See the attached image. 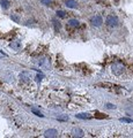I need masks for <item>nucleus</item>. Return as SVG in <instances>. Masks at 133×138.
<instances>
[{
  "mask_svg": "<svg viewBox=\"0 0 133 138\" xmlns=\"http://www.w3.org/2000/svg\"><path fill=\"white\" fill-rule=\"evenodd\" d=\"M112 73H114L115 75H117V76H119V75H121L124 73V70H125V67L123 66V63H120V62H116L112 65Z\"/></svg>",
  "mask_w": 133,
  "mask_h": 138,
  "instance_id": "f257e3e1",
  "label": "nucleus"
},
{
  "mask_svg": "<svg viewBox=\"0 0 133 138\" xmlns=\"http://www.w3.org/2000/svg\"><path fill=\"white\" fill-rule=\"evenodd\" d=\"M105 22H106V24H108L109 27H117L118 23H119V20H118V17H117V16L109 15L108 17H106Z\"/></svg>",
  "mask_w": 133,
  "mask_h": 138,
  "instance_id": "f03ea898",
  "label": "nucleus"
},
{
  "mask_svg": "<svg viewBox=\"0 0 133 138\" xmlns=\"http://www.w3.org/2000/svg\"><path fill=\"white\" fill-rule=\"evenodd\" d=\"M90 23L93 27H101L103 23V19L100 15H95L90 19Z\"/></svg>",
  "mask_w": 133,
  "mask_h": 138,
  "instance_id": "7ed1b4c3",
  "label": "nucleus"
},
{
  "mask_svg": "<svg viewBox=\"0 0 133 138\" xmlns=\"http://www.w3.org/2000/svg\"><path fill=\"white\" fill-rule=\"evenodd\" d=\"M35 63L38 65L39 67H42V68H49V67H50V61H49V59H46V58L37 59L36 61H35Z\"/></svg>",
  "mask_w": 133,
  "mask_h": 138,
  "instance_id": "20e7f679",
  "label": "nucleus"
},
{
  "mask_svg": "<svg viewBox=\"0 0 133 138\" xmlns=\"http://www.w3.org/2000/svg\"><path fill=\"white\" fill-rule=\"evenodd\" d=\"M44 136L45 137H49V138H52V137H57L58 136V131L56 129H49L44 132Z\"/></svg>",
  "mask_w": 133,
  "mask_h": 138,
  "instance_id": "39448f33",
  "label": "nucleus"
},
{
  "mask_svg": "<svg viewBox=\"0 0 133 138\" xmlns=\"http://www.w3.org/2000/svg\"><path fill=\"white\" fill-rule=\"evenodd\" d=\"M9 46L13 48L14 51H20V50H21V47H22L21 42H19V40H14V42H12L9 44Z\"/></svg>",
  "mask_w": 133,
  "mask_h": 138,
  "instance_id": "423d86ee",
  "label": "nucleus"
},
{
  "mask_svg": "<svg viewBox=\"0 0 133 138\" xmlns=\"http://www.w3.org/2000/svg\"><path fill=\"white\" fill-rule=\"evenodd\" d=\"M72 134H73L74 137H83V130H81L80 128H74L73 131H72Z\"/></svg>",
  "mask_w": 133,
  "mask_h": 138,
  "instance_id": "0eeeda50",
  "label": "nucleus"
},
{
  "mask_svg": "<svg viewBox=\"0 0 133 138\" xmlns=\"http://www.w3.org/2000/svg\"><path fill=\"white\" fill-rule=\"evenodd\" d=\"M75 116H76L78 119H81V120H89V119H91V115L88 114V113H80V114H76Z\"/></svg>",
  "mask_w": 133,
  "mask_h": 138,
  "instance_id": "6e6552de",
  "label": "nucleus"
},
{
  "mask_svg": "<svg viewBox=\"0 0 133 138\" xmlns=\"http://www.w3.org/2000/svg\"><path fill=\"white\" fill-rule=\"evenodd\" d=\"M65 5L67 6L68 8H73V9L78 7V4L75 2V0H66V1H65Z\"/></svg>",
  "mask_w": 133,
  "mask_h": 138,
  "instance_id": "1a4fd4ad",
  "label": "nucleus"
},
{
  "mask_svg": "<svg viewBox=\"0 0 133 138\" xmlns=\"http://www.w3.org/2000/svg\"><path fill=\"white\" fill-rule=\"evenodd\" d=\"M0 5H1V7L4 8V9H8L9 8V0H0Z\"/></svg>",
  "mask_w": 133,
  "mask_h": 138,
  "instance_id": "9d476101",
  "label": "nucleus"
},
{
  "mask_svg": "<svg viewBox=\"0 0 133 138\" xmlns=\"http://www.w3.org/2000/svg\"><path fill=\"white\" fill-rule=\"evenodd\" d=\"M20 78H21L22 80H24V82H27V80H29V78H30V75H29V73H21L20 74Z\"/></svg>",
  "mask_w": 133,
  "mask_h": 138,
  "instance_id": "9b49d317",
  "label": "nucleus"
},
{
  "mask_svg": "<svg viewBox=\"0 0 133 138\" xmlns=\"http://www.w3.org/2000/svg\"><path fill=\"white\" fill-rule=\"evenodd\" d=\"M68 25L72 28H76V27H79V21L78 20H69Z\"/></svg>",
  "mask_w": 133,
  "mask_h": 138,
  "instance_id": "f8f14e48",
  "label": "nucleus"
},
{
  "mask_svg": "<svg viewBox=\"0 0 133 138\" xmlns=\"http://www.w3.org/2000/svg\"><path fill=\"white\" fill-rule=\"evenodd\" d=\"M11 19L13 20L14 22H16V23H20V21H21V19H20V17L17 16L16 14H12V15H11Z\"/></svg>",
  "mask_w": 133,
  "mask_h": 138,
  "instance_id": "ddd939ff",
  "label": "nucleus"
},
{
  "mask_svg": "<svg viewBox=\"0 0 133 138\" xmlns=\"http://www.w3.org/2000/svg\"><path fill=\"white\" fill-rule=\"evenodd\" d=\"M53 25H54V30L56 31H59V29H60V23L57 21V20H53Z\"/></svg>",
  "mask_w": 133,
  "mask_h": 138,
  "instance_id": "4468645a",
  "label": "nucleus"
},
{
  "mask_svg": "<svg viewBox=\"0 0 133 138\" xmlns=\"http://www.w3.org/2000/svg\"><path fill=\"white\" fill-rule=\"evenodd\" d=\"M66 12H64V10H58L57 12V16L58 17H62V19H64V17H66Z\"/></svg>",
  "mask_w": 133,
  "mask_h": 138,
  "instance_id": "2eb2a0df",
  "label": "nucleus"
},
{
  "mask_svg": "<svg viewBox=\"0 0 133 138\" xmlns=\"http://www.w3.org/2000/svg\"><path fill=\"white\" fill-rule=\"evenodd\" d=\"M120 122H126V123H132L133 120L132 119H127V117H121L120 119Z\"/></svg>",
  "mask_w": 133,
  "mask_h": 138,
  "instance_id": "dca6fc26",
  "label": "nucleus"
},
{
  "mask_svg": "<svg viewBox=\"0 0 133 138\" xmlns=\"http://www.w3.org/2000/svg\"><path fill=\"white\" fill-rule=\"evenodd\" d=\"M40 1L46 6H52V0H40Z\"/></svg>",
  "mask_w": 133,
  "mask_h": 138,
  "instance_id": "f3484780",
  "label": "nucleus"
},
{
  "mask_svg": "<svg viewBox=\"0 0 133 138\" xmlns=\"http://www.w3.org/2000/svg\"><path fill=\"white\" fill-rule=\"evenodd\" d=\"M33 113L35 114V115H37V116H39V117H43L44 115H43L40 112H38V111H36V109H33Z\"/></svg>",
  "mask_w": 133,
  "mask_h": 138,
  "instance_id": "a211bd4d",
  "label": "nucleus"
},
{
  "mask_svg": "<svg viewBox=\"0 0 133 138\" xmlns=\"http://www.w3.org/2000/svg\"><path fill=\"white\" fill-rule=\"evenodd\" d=\"M43 77H44V76H43V74H40V75H37V76H36V80H37V82H40Z\"/></svg>",
  "mask_w": 133,
  "mask_h": 138,
  "instance_id": "6ab92c4d",
  "label": "nucleus"
},
{
  "mask_svg": "<svg viewBox=\"0 0 133 138\" xmlns=\"http://www.w3.org/2000/svg\"><path fill=\"white\" fill-rule=\"evenodd\" d=\"M106 108H109V109H115L116 106L112 105V104H106Z\"/></svg>",
  "mask_w": 133,
  "mask_h": 138,
  "instance_id": "aec40b11",
  "label": "nucleus"
},
{
  "mask_svg": "<svg viewBox=\"0 0 133 138\" xmlns=\"http://www.w3.org/2000/svg\"><path fill=\"white\" fill-rule=\"evenodd\" d=\"M97 115H95V116H96V117H100V119H102V117H104L103 116V114H98V113H96Z\"/></svg>",
  "mask_w": 133,
  "mask_h": 138,
  "instance_id": "412c9836",
  "label": "nucleus"
}]
</instances>
